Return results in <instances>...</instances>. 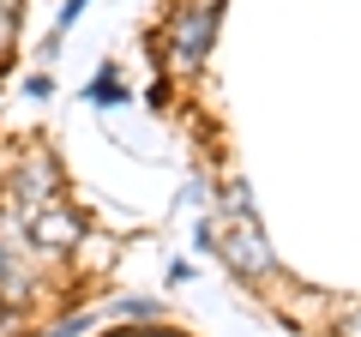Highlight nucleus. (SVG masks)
Instances as JSON below:
<instances>
[{
    "label": "nucleus",
    "mask_w": 361,
    "mask_h": 337,
    "mask_svg": "<svg viewBox=\"0 0 361 337\" xmlns=\"http://www.w3.org/2000/svg\"><path fill=\"white\" fill-rule=\"evenodd\" d=\"M78 13H85V0H66V13H61V30H66V25H73V18H78Z\"/></svg>",
    "instance_id": "8"
},
{
    "label": "nucleus",
    "mask_w": 361,
    "mask_h": 337,
    "mask_svg": "<svg viewBox=\"0 0 361 337\" xmlns=\"http://www.w3.org/2000/svg\"><path fill=\"white\" fill-rule=\"evenodd\" d=\"M13 25H18V6H13V0H0V49L13 42Z\"/></svg>",
    "instance_id": "6"
},
{
    "label": "nucleus",
    "mask_w": 361,
    "mask_h": 337,
    "mask_svg": "<svg viewBox=\"0 0 361 337\" xmlns=\"http://www.w3.org/2000/svg\"><path fill=\"white\" fill-rule=\"evenodd\" d=\"M217 18H223V0H205V6H199V18L187 13V25H180V37H175V54H180V66H199V61L211 54Z\"/></svg>",
    "instance_id": "4"
},
{
    "label": "nucleus",
    "mask_w": 361,
    "mask_h": 337,
    "mask_svg": "<svg viewBox=\"0 0 361 337\" xmlns=\"http://www.w3.org/2000/svg\"><path fill=\"white\" fill-rule=\"evenodd\" d=\"M13 193H18V205L25 211H42V205H54L61 199V175H54V163L49 157H25V168L13 175Z\"/></svg>",
    "instance_id": "3"
},
{
    "label": "nucleus",
    "mask_w": 361,
    "mask_h": 337,
    "mask_svg": "<svg viewBox=\"0 0 361 337\" xmlns=\"http://www.w3.org/2000/svg\"><path fill=\"white\" fill-rule=\"evenodd\" d=\"M25 235H30L37 253H66V247L78 241V217L54 199V205H42V211H25Z\"/></svg>",
    "instance_id": "2"
},
{
    "label": "nucleus",
    "mask_w": 361,
    "mask_h": 337,
    "mask_svg": "<svg viewBox=\"0 0 361 337\" xmlns=\"http://www.w3.org/2000/svg\"><path fill=\"white\" fill-rule=\"evenodd\" d=\"M337 337H361V307L343 313V325H337Z\"/></svg>",
    "instance_id": "7"
},
{
    "label": "nucleus",
    "mask_w": 361,
    "mask_h": 337,
    "mask_svg": "<svg viewBox=\"0 0 361 337\" xmlns=\"http://www.w3.org/2000/svg\"><path fill=\"white\" fill-rule=\"evenodd\" d=\"M85 97H90L97 109H121V103H127V85H121V73H115V66H103V73H97V78L85 85Z\"/></svg>",
    "instance_id": "5"
},
{
    "label": "nucleus",
    "mask_w": 361,
    "mask_h": 337,
    "mask_svg": "<svg viewBox=\"0 0 361 337\" xmlns=\"http://www.w3.org/2000/svg\"><path fill=\"white\" fill-rule=\"evenodd\" d=\"M223 259L235 265L241 277H271V247H265V235H259V223H253V199H247V187H235L229 193V229H223Z\"/></svg>",
    "instance_id": "1"
}]
</instances>
